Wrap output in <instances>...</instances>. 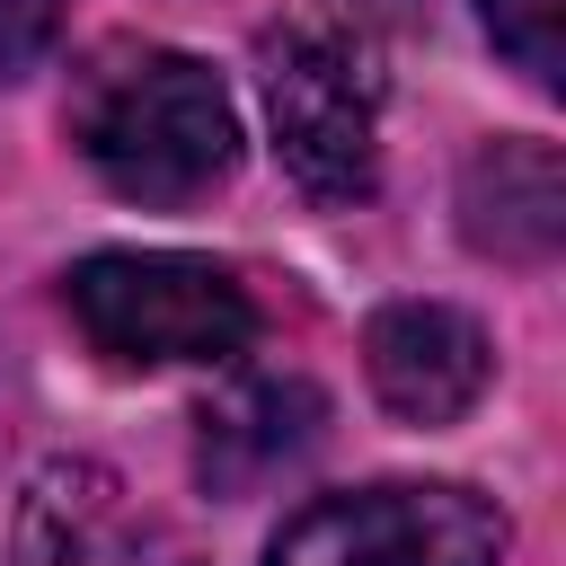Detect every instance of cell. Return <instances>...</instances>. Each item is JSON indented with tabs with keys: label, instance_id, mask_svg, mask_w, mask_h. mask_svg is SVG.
Wrapping results in <instances>:
<instances>
[{
	"label": "cell",
	"instance_id": "8",
	"mask_svg": "<svg viewBox=\"0 0 566 566\" xmlns=\"http://www.w3.org/2000/svg\"><path fill=\"white\" fill-rule=\"evenodd\" d=\"M460 230L478 256L504 265H548L566 239V159L557 142H486L460 168Z\"/></svg>",
	"mask_w": 566,
	"mask_h": 566
},
{
	"label": "cell",
	"instance_id": "3",
	"mask_svg": "<svg viewBox=\"0 0 566 566\" xmlns=\"http://www.w3.org/2000/svg\"><path fill=\"white\" fill-rule=\"evenodd\" d=\"M274 159L318 203H354L380 177V53L336 18H292L256 44Z\"/></svg>",
	"mask_w": 566,
	"mask_h": 566
},
{
	"label": "cell",
	"instance_id": "1",
	"mask_svg": "<svg viewBox=\"0 0 566 566\" xmlns=\"http://www.w3.org/2000/svg\"><path fill=\"white\" fill-rule=\"evenodd\" d=\"M80 159L133 195V203H195L239 168V106L212 80V62L150 44V35H106L71 71L62 106Z\"/></svg>",
	"mask_w": 566,
	"mask_h": 566
},
{
	"label": "cell",
	"instance_id": "2",
	"mask_svg": "<svg viewBox=\"0 0 566 566\" xmlns=\"http://www.w3.org/2000/svg\"><path fill=\"white\" fill-rule=\"evenodd\" d=\"M62 310L88 336V354H106L124 371L230 363L256 336L248 283L186 248H97L62 274Z\"/></svg>",
	"mask_w": 566,
	"mask_h": 566
},
{
	"label": "cell",
	"instance_id": "9",
	"mask_svg": "<svg viewBox=\"0 0 566 566\" xmlns=\"http://www.w3.org/2000/svg\"><path fill=\"white\" fill-rule=\"evenodd\" d=\"M557 9H566V0H478L495 53H504L531 88H557Z\"/></svg>",
	"mask_w": 566,
	"mask_h": 566
},
{
	"label": "cell",
	"instance_id": "6",
	"mask_svg": "<svg viewBox=\"0 0 566 566\" xmlns=\"http://www.w3.org/2000/svg\"><path fill=\"white\" fill-rule=\"evenodd\" d=\"M363 371H371V398L398 416V424H460L478 398H486V327L451 301H389L371 310L363 327Z\"/></svg>",
	"mask_w": 566,
	"mask_h": 566
},
{
	"label": "cell",
	"instance_id": "10",
	"mask_svg": "<svg viewBox=\"0 0 566 566\" xmlns=\"http://www.w3.org/2000/svg\"><path fill=\"white\" fill-rule=\"evenodd\" d=\"M62 18H71V0H0V88L27 80V71L53 53Z\"/></svg>",
	"mask_w": 566,
	"mask_h": 566
},
{
	"label": "cell",
	"instance_id": "7",
	"mask_svg": "<svg viewBox=\"0 0 566 566\" xmlns=\"http://www.w3.org/2000/svg\"><path fill=\"white\" fill-rule=\"evenodd\" d=\"M318 442H327V398L301 371H256V380H230L221 398H203L195 478L212 495H256V486L292 478Z\"/></svg>",
	"mask_w": 566,
	"mask_h": 566
},
{
	"label": "cell",
	"instance_id": "5",
	"mask_svg": "<svg viewBox=\"0 0 566 566\" xmlns=\"http://www.w3.org/2000/svg\"><path fill=\"white\" fill-rule=\"evenodd\" d=\"M9 566H203V548L106 460H44L18 495Z\"/></svg>",
	"mask_w": 566,
	"mask_h": 566
},
{
	"label": "cell",
	"instance_id": "4",
	"mask_svg": "<svg viewBox=\"0 0 566 566\" xmlns=\"http://www.w3.org/2000/svg\"><path fill=\"white\" fill-rule=\"evenodd\" d=\"M504 513L460 478H380L310 495L265 539V566H495Z\"/></svg>",
	"mask_w": 566,
	"mask_h": 566
}]
</instances>
